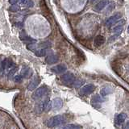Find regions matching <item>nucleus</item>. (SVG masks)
Segmentation results:
<instances>
[{
  "label": "nucleus",
  "instance_id": "nucleus-5",
  "mask_svg": "<svg viewBox=\"0 0 129 129\" xmlns=\"http://www.w3.org/2000/svg\"><path fill=\"white\" fill-rule=\"evenodd\" d=\"M122 17V15L120 13H118L116 15H115L113 16H111V17H110L107 20L106 22V27H111L112 25H114V24H116L117 23V21L119 20V19Z\"/></svg>",
  "mask_w": 129,
  "mask_h": 129
},
{
  "label": "nucleus",
  "instance_id": "nucleus-7",
  "mask_svg": "<svg viewBox=\"0 0 129 129\" xmlns=\"http://www.w3.org/2000/svg\"><path fill=\"white\" fill-rule=\"evenodd\" d=\"M32 75V70L27 66H24L20 71V76L22 78H29Z\"/></svg>",
  "mask_w": 129,
  "mask_h": 129
},
{
  "label": "nucleus",
  "instance_id": "nucleus-13",
  "mask_svg": "<svg viewBox=\"0 0 129 129\" xmlns=\"http://www.w3.org/2000/svg\"><path fill=\"white\" fill-rule=\"evenodd\" d=\"M126 118H127V115L125 113H121L119 114L116 118V123L117 125H122L124 121L126 120Z\"/></svg>",
  "mask_w": 129,
  "mask_h": 129
},
{
  "label": "nucleus",
  "instance_id": "nucleus-18",
  "mask_svg": "<svg viewBox=\"0 0 129 129\" xmlns=\"http://www.w3.org/2000/svg\"><path fill=\"white\" fill-rule=\"evenodd\" d=\"M123 30V27L122 25H118L113 29V32L116 35H119L121 34Z\"/></svg>",
  "mask_w": 129,
  "mask_h": 129
},
{
  "label": "nucleus",
  "instance_id": "nucleus-3",
  "mask_svg": "<svg viewBox=\"0 0 129 129\" xmlns=\"http://www.w3.org/2000/svg\"><path fill=\"white\" fill-rule=\"evenodd\" d=\"M95 86L93 84H87L85 85L84 86H82L80 90V94L81 95H88L92 94L94 91Z\"/></svg>",
  "mask_w": 129,
  "mask_h": 129
},
{
  "label": "nucleus",
  "instance_id": "nucleus-25",
  "mask_svg": "<svg viewBox=\"0 0 129 129\" xmlns=\"http://www.w3.org/2000/svg\"><path fill=\"white\" fill-rule=\"evenodd\" d=\"M14 81L15 82H22V77L20 75H16L15 78H14Z\"/></svg>",
  "mask_w": 129,
  "mask_h": 129
},
{
  "label": "nucleus",
  "instance_id": "nucleus-20",
  "mask_svg": "<svg viewBox=\"0 0 129 129\" xmlns=\"http://www.w3.org/2000/svg\"><path fill=\"white\" fill-rule=\"evenodd\" d=\"M61 129H82V128L78 125H75V124H68L64 126Z\"/></svg>",
  "mask_w": 129,
  "mask_h": 129
},
{
  "label": "nucleus",
  "instance_id": "nucleus-12",
  "mask_svg": "<svg viewBox=\"0 0 129 129\" xmlns=\"http://www.w3.org/2000/svg\"><path fill=\"white\" fill-rule=\"evenodd\" d=\"M35 111L38 114H40L43 111H45V102H44V100H41L38 103L35 104Z\"/></svg>",
  "mask_w": 129,
  "mask_h": 129
},
{
  "label": "nucleus",
  "instance_id": "nucleus-6",
  "mask_svg": "<svg viewBox=\"0 0 129 129\" xmlns=\"http://www.w3.org/2000/svg\"><path fill=\"white\" fill-rule=\"evenodd\" d=\"M63 106V101L61 98H56L51 102V109L57 111V110H60Z\"/></svg>",
  "mask_w": 129,
  "mask_h": 129
},
{
  "label": "nucleus",
  "instance_id": "nucleus-11",
  "mask_svg": "<svg viewBox=\"0 0 129 129\" xmlns=\"http://www.w3.org/2000/svg\"><path fill=\"white\" fill-rule=\"evenodd\" d=\"M58 60H59V58L57 55L51 54L46 57L45 62L48 65H53V64H55V63H57V61H58Z\"/></svg>",
  "mask_w": 129,
  "mask_h": 129
},
{
  "label": "nucleus",
  "instance_id": "nucleus-27",
  "mask_svg": "<svg viewBox=\"0 0 129 129\" xmlns=\"http://www.w3.org/2000/svg\"><path fill=\"white\" fill-rule=\"evenodd\" d=\"M123 129H128V123H125V124L123 126Z\"/></svg>",
  "mask_w": 129,
  "mask_h": 129
},
{
  "label": "nucleus",
  "instance_id": "nucleus-4",
  "mask_svg": "<svg viewBox=\"0 0 129 129\" xmlns=\"http://www.w3.org/2000/svg\"><path fill=\"white\" fill-rule=\"evenodd\" d=\"M61 80L65 84L73 85V82L75 81V77L72 73H64V74L61 77Z\"/></svg>",
  "mask_w": 129,
  "mask_h": 129
},
{
  "label": "nucleus",
  "instance_id": "nucleus-10",
  "mask_svg": "<svg viewBox=\"0 0 129 129\" xmlns=\"http://www.w3.org/2000/svg\"><path fill=\"white\" fill-rule=\"evenodd\" d=\"M12 67H14V63L9 59H5L2 62V70L4 71L7 70H10Z\"/></svg>",
  "mask_w": 129,
  "mask_h": 129
},
{
  "label": "nucleus",
  "instance_id": "nucleus-17",
  "mask_svg": "<svg viewBox=\"0 0 129 129\" xmlns=\"http://www.w3.org/2000/svg\"><path fill=\"white\" fill-rule=\"evenodd\" d=\"M49 50H48L47 48H42V49H40V50L35 51V53L37 57H44V56H46Z\"/></svg>",
  "mask_w": 129,
  "mask_h": 129
},
{
  "label": "nucleus",
  "instance_id": "nucleus-26",
  "mask_svg": "<svg viewBox=\"0 0 129 129\" xmlns=\"http://www.w3.org/2000/svg\"><path fill=\"white\" fill-rule=\"evenodd\" d=\"M17 2H18V0H9V2H10L11 4H12V5L15 4Z\"/></svg>",
  "mask_w": 129,
  "mask_h": 129
},
{
  "label": "nucleus",
  "instance_id": "nucleus-9",
  "mask_svg": "<svg viewBox=\"0 0 129 129\" xmlns=\"http://www.w3.org/2000/svg\"><path fill=\"white\" fill-rule=\"evenodd\" d=\"M66 70H67L66 65H63V64L56 65V66H54L53 68H52V71H53L54 73H57V74H60V73H65Z\"/></svg>",
  "mask_w": 129,
  "mask_h": 129
},
{
  "label": "nucleus",
  "instance_id": "nucleus-14",
  "mask_svg": "<svg viewBox=\"0 0 129 129\" xmlns=\"http://www.w3.org/2000/svg\"><path fill=\"white\" fill-rule=\"evenodd\" d=\"M107 4H108V0H101V1L95 6L94 10L97 11V12H100V11L104 9Z\"/></svg>",
  "mask_w": 129,
  "mask_h": 129
},
{
  "label": "nucleus",
  "instance_id": "nucleus-28",
  "mask_svg": "<svg viewBox=\"0 0 129 129\" xmlns=\"http://www.w3.org/2000/svg\"><path fill=\"white\" fill-rule=\"evenodd\" d=\"M94 1H96V0H91V2H94Z\"/></svg>",
  "mask_w": 129,
  "mask_h": 129
},
{
  "label": "nucleus",
  "instance_id": "nucleus-15",
  "mask_svg": "<svg viewBox=\"0 0 129 129\" xmlns=\"http://www.w3.org/2000/svg\"><path fill=\"white\" fill-rule=\"evenodd\" d=\"M104 42H105V38L103 35H98L94 39V45L96 47H99V46L103 45Z\"/></svg>",
  "mask_w": 129,
  "mask_h": 129
},
{
  "label": "nucleus",
  "instance_id": "nucleus-21",
  "mask_svg": "<svg viewBox=\"0 0 129 129\" xmlns=\"http://www.w3.org/2000/svg\"><path fill=\"white\" fill-rule=\"evenodd\" d=\"M111 89L110 87H105V88H103L101 90V94L103 96H106L109 94H111Z\"/></svg>",
  "mask_w": 129,
  "mask_h": 129
},
{
  "label": "nucleus",
  "instance_id": "nucleus-24",
  "mask_svg": "<svg viewBox=\"0 0 129 129\" xmlns=\"http://www.w3.org/2000/svg\"><path fill=\"white\" fill-rule=\"evenodd\" d=\"M93 101H95L96 103H98V102H103V99H101V98L99 97V96L96 95V96H94V98H93Z\"/></svg>",
  "mask_w": 129,
  "mask_h": 129
},
{
  "label": "nucleus",
  "instance_id": "nucleus-8",
  "mask_svg": "<svg viewBox=\"0 0 129 129\" xmlns=\"http://www.w3.org/2000/svg\"><path fill=\"white\" fill-rule=\"evenodd\" d=\"M40 78H39V77L35 76V78L31 81V82L29 83L28 86H27V89H28L29 90H31V91H32V90H34L38 86V85L40 84Z\"/></svg>",
  "mask_w": 129,
  "mask_h": 129
},
{
  "label": "nucleus",
  "instance_id": "nucleus-23",
  "mask_svg": "<svg viewBox=\"0 0 129 129\" xmlns=\"http://www.w3.org/2000/svg\"><path fill=\"white\" fill-rule=\"evenodd\" d=\"M19 10H20V7H19L18 5H16V4H14V5H12V6L10 7V11H11V12H18Z\"/></svg>",
  "mask_w": 129,
  "mask_h": 129
},
{
  "label": "nucleus",
  "instance_id": "nucleus-16",
  "mask_svg": "<svg viewBox=\"0 0 129 129\" xmlns=\"http://www.w3.org/2000/svg\"><path fill=\"white\" fill-rule=\"evenodd\" d=\"M20 38L21 40L24 41V42H27V43H31V44H33L35 42V40L32 39V38H30L29 36H27V35L26 34H24V32H23L20 35Z\"/></svg>",
  "mask_w": 129,
  "mask_h": 129
},
{
  "label": "nucleus",
  "instance_id": "nucleus-2",
  "mask_svg": "<svg viewBox=\"0 0 129 129\" xmlns=\"http://www.w3.org/2000/svg\"><path fill=\"white\" fill-rule=\"evenodd\" d=\"M48 93V88L46 86H40V88L35 90V91L32 94V98L34 100H40L41 98H44L47 94Z\"/></svg>",
  "mask_w": 129,
  "mask_h": 129
},
{
  "label": "nucleus",
  "instance_id": "nucleus-1",
  "mask_svg": "<svg viewBox=\"0 0 129 129\" xmlns=\"http://www.w3.org/2000/svg\"><path fill=\"white\" fill-rule=\"evenodd\" d=\"M65 123V119L64 116H56L48 119V121L46 122V125L48 128H55V127H57V126L61 125Z\"/></svg>",
  "mask_w": 129,
  "mask_h": 129
},
{
  "label": "nucleus",
  "instance_id": "nucleus-19",
  "mask_svg": "<svg viewBox=\"0 0 129 129\" xmlns=\"http://www.w3.org/2000/svg\"><path fill=\"white\" fill-rule=\"evenodd\" d=\"M17 70H18V67H17V66H14V67H12V68L10 70L9 73H7V77H8L9 78H12V77L14 76V74H15V73L17 72Z\"/></svg>",
  "mask_w": 129,
  "mask_h": 129
},
{
  "label": "nucleus",
  "instance_id": "nucleus-22",
  "mask_svg": "<svg viewBox=\"0 0 129 129\" xmlns=\"http://www.w3.org/2000/svg\"><path fill=\"white\" fill-rule=\"evenodd\" d=\"M83 83H84V82L81 80V79H75V81L73 82V85L76 87V88H78V87H80L81 86H82Z\"/></svg>",
  "mask_w": 129,
  "mask_h": 129
}]
</instances>
